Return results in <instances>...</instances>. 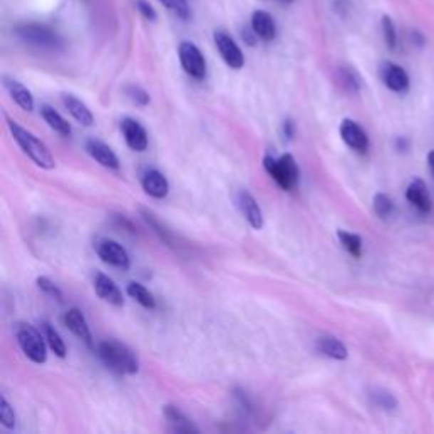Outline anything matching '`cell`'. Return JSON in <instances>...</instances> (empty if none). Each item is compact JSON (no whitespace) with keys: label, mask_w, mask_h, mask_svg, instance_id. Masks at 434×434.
I'll use <instances>...</instances> for the list:
<instances>
[{"label":"cell","mask_w":434,"mask_h":434,"mask_svg":"<svg viewBox=\"0 0 434 434\" xmlns=\"http://www.w3.org/2000/svg\"><path fill=\"white\" fill-rule=\"evenodd\" d=\"M97 355L107 368L118 375H134L140 370V363L133 351L126 344L115 341V339H107L98 344Z\"/></svg>","instance_id":"cell-1"},{"label":"cell","mask_w":434,"mask_h":434,"mask_svg":"<svg viewBox=\"0 0 434 434\" xmlns=\"http://www.w3.org/2000/svg\"><path fill=\"white\" fill-rule=\"evenodd\" d=\"M7 128L11 131L14 141L19 145V148L34 161V165H38L43 170H53L55 168V158H53L49 148L44 143L36 138L33 133H29L28 129H24L16 120L7 118Z\"/></svg>","instance_id":"cell-2"},{"label":"cell","mask_w":434,"mask_h":434,"mask_svg":"<svg viewBox=\"0 0 434 434\" xmlns=\"http://www.w3.org/2000/svg\"><path fill=\"white\" fill-rule=\"evenodd\" d=\"M14 33L19 39L26 44L39 48V49H61L63 48V38L51 29L46 24H39V22H21L14 28Z\"/></svg>","instance_id":"cell-3"},{"label":"cell","mask_w":434,"mask_h":434,"mask_svg":"<svg viewBox=\"0 0 434 434\" xmlns=\"http://www.w3.org/2000/svg\"><path fill=\"white\" fill-rule=\"evenodd\" d=\"M14 334L19 348L26 356L29 358L33 363L43 365L46 363L48 353H46V338H44L43 331H38L34 326L28 322H17L14 328Z\"/></svg>","instance_id":"cell-4"},{"label":"cell","mask_w":434,"mask_h":434,"mask_svg":"<svg viewBox=\"0 0 434 434\" xmlns=\"http://www.w3.org/2000/svg\"><path fill=\"white\" fill-rule=\"evenodd\" d=\"M263 167H265L267 173L277 182V185L284 190H292L299 182V167L297 161L292 155L285 153L280 158H274V156H265L263 160Z\"/></svg>","instance_id":"cell-5"},{"label":"cell","mask_w":434,"mask_h":434,"mask_svg":"<svg viewBox=\"0 0 434 434\" xmlns=\"http://www.w3.org/2000/svg\"><path fill=\"white\" fill-rule=\"evenodd\" d=\"M178 58H180L182 68L187 75L195 80H204L207 75V63L199 46L190 41H182L178 46Z\"/></svg>","instance_id":"cell-6"},{"label":"cell","mask_w":434,"mask_h":434,"mask_svg":"<svg viewBox=\"0 0 434 434\" xmlns=\"http://www.w3.org/2000/svg\"><path fill=\"white\" fill-rule=\"evenodd\" d=\"M95 252L98 254V258H100L104 263H107V265L119 268V270H129V267H131V258H129L128 252L118 243V241L114 239L97 241Z\"/></svg>","instance_id":"cell-7"},{"label":"cell","mask_w":434,"mask_h":434,"mask_svg":"<svg viewBox=\"0 0 434 434\" xmlns=\"http://www.w3.org/2000/svg\"><path fill=\"white\" fill-rule=\"evenodd\" d=\"M214 43L221 55L224 63L232 70H239L244 66V55L241 51V48L236 44L234 39L231 38L226 31H216L214 33Z\"/></svg>","instance_id":"cell-8"},{"label":"cell","mask_w":434,"mask_h":434,"mask_svg":"<svg viewBox=\"0 0 434 434\" xmlns=\"http://www.w3.org/2000/svg\"><path fill=\"white\" fill-rule=\"evenodd\" d=\"M339 134H341V140L346 143V146H350L356 153H366V151H368V136H366L363 128L355 123V120L344 119L341 126H339Z\"/></svg>","instance_id":"cell-9"},{"label":"cell","mask_w":434,"mask_h":434,"mask_svg":"<svg viewBox=\"0 0 434 434\" xmlns=\"http://www.w3.org/2000/svg\"><path fill=\"white\" fill-rule=\"evenodd\" d=\"M380 78L392 92L404 93L409 91V75H407V71L399 65L391 63V61H383L380 65Z\"/></svg>","instance_id":"cell-10"},{"label":"cell","mask_w":434,"mask_h":434,"mask_svg":"<svg viewBox=\"0 0 434 434\" xmlns=\"http://www.w3.org/2000/svg\"><path fill=\"white\" fill-rule=\"evenodd\" d=\"M120 131H123L126 145L131 148L133 151L143 153V151L148 150V145H150V141H148V133L136 119L126 118L120 120Z\"/></svg>","instance_id":"cell-11"},{"label":"cell","mask_w":434,"mask_h":434,"mask_svg":"<svg viewBox=\"0 0 434 434\" xmlns=\"http://www.w3.org/2000/svg\"><path fill=\"white\" fill-rule=\"evenodd\" d=\"M236 204H238L241 214H243L246 221H248V224L257 231L262 229L263 224H265L262 207H259L257 199H254L248 190L238 192V195H236Z\"/></svg>","instance_id":"cell-12"},{"label":"cell","mask_w":434,"mask_h":434,"mask_svg":"<svg viewBox=\"0 0 434 434\" xmlns=\"http://www.w3.org/2000/svg\"><path fill=\"white\" fill-rule=\"evenodd\" d=\"M63 322H65L66 328H68L71 333L75 334V336H77L78 339H82L87 346L92 348L93 341H92L91 328H88L87 319H85L83 312L80 311V309H77V307L68 309L63 316Z\"/></svg>","instance_id":"cell-13"},{"label":"cell","mask_w":434,"mask_h":434,"mask_svg":"<svg viewBox=\"0 0 434 434\" xmlns=\"http://www.w3.org/2000/svg\"><path fill=\"white\" fill-rule=\"evenodd\" d=\"M95 292L102 301L109 302L110 306L115 307L124 306V297L120 289L115 285V281L113 279H109L105 274H100V272L95 275Z\"/></svg>","instance_id":"cell-14"},{"label":"cell","mask_w":434,"mask_h":434,"mask_svg":"<svg viewBox=\"0 0 434 434\" xmlns=\"http://www.w3.org/2000/svg\"><path fill=\"white\" fill-rule=\"evenodd\" d=\"M141 185L143 190L150 197H153V199H165L170 192V183L167 177L155 168L148 170L145 175H143Z\"/></svg>","instance_id":"cell-15"},{"label":"cell","mask_w":434,"mask_h":434,"mask_svg":"<svg viewBox=\"0 0 434 434\" xmlns=\"http://www.w3.org/2000/svg\"><path fill=\"white\" fill-rule=\"evenodd\" d=\"M85 150H87V153L91 155L98 165H102V167H105L109 170L119 168L118 155H115L114 151L105 145V143H102L98 140H88L87 143H85Z\"/></svg>","instance_id":"cell-16"},{"label":"cell","mask_w":434,"mask_h":434,"mask_svg":"<svg viewBox=\"0 0 434 434\" xmlns=\"http://www.w3.org/2000/svg\"><path fill=\"white\" fill-rule=\"evenodd\" d=\"M405 199L407 202L413 204L419 212L426 214L431 210V197H429L428 185L424 183V180L420 178H414L413 182L409 183L405 190Z\"/></svg>","instance_id":"cell-17"},{"label":"cell","mask_w":434,"mask_h":434,"mask_svg":"<svg viewBox=\"0 0 434 434\" xmlns=\"http://www.w3.org/2000/svg\"><path fill=\"white\" fill-rule=\"evenodd\" d=\"M252 28L259 39L274 41L277 36V22L267 11H254L252 16Z\"/></svg>","instance_id":"cell-18"},{"label":"cell","mask_w":434,"mask_h":434,"mask_svg":"<svg viewBox=\"0 0 434 434\" xmlns=\"http://www.w3.org/2000/svg\"><path fill=\"white\" fill-rule=\"evenodd\" d=\"M4 87H6L9 95L12 97V100H14L22 110H28V113H31V110L34 109L33 93H31L21 82H17L14 78L4 77Z\"/></svg>","instance_id":"cell-19"},{"label":"cell","mask_w":434,"mask_h":434,"mask_svg":"<svg viewBox=\"0 0 434 434\" xmlns=\"http://www.w3.org/2000/svg\"><path fill=\"white\" fill-rule=\"evenodd\" d=\"M61 100H63L65 109L68 110L71 118L77 120V123H80L82 126H87V128L92 126L93 114L91 113V109H88V107L85 105L82 100H80V98L71 95V93H63V95H61Z\"/></svg>","instance_id":"cell-20"},{"label":"cell","mask_w":434,"mask_h":434,"mask_svg":"<svg viewBox=\"0 0 434 434\" xmlns=\"http://www.w3.org/2000/svg\"><path fill=\"white\" fill-rule=\"evenodd\" d=\"M165 418H167V423L172 431L175 433H197L199 429H197L194 424L190 423L189 418H187L185 414L182 413L180 409L175 405H165L163 409Z\"/></svg>","instance_id":"cell-21"},{"label":"cell","mask_w":434,"mask_h":434,"mask_svg":"<svg viewBox=\"0 0 434 434\" xmlns=\"http://www.w3.org/2000/svg\"><path fill=\"white\" fill-rule=\"evenodd\" d=\"M316 348L322 355L333 358V360H346L348 358V348L334 336L317 338Z\"/></svg>","instance_id":"cell-22"},{"label":"cell","mask_w":434,"mask_h":434,"mask_svg":"<svg viewBox=\"0 0 434 434\" xmlns=\"http://www.w3.org/2000/svg\"><path fill=\"white\" fill-rule=\"evenodd\" d=\"M41 115H43L44 123H46L48 126L53 129V131L60 134V136H70L71 134L70 123L60 113H56L51 105H43Z\"/></svg>","instance_id":"cell-23"},{"label":"cell","mask_w":434,"mask_h":434,"mask_svg":"<svg viewBox=\"0 0 434 434\" xmlns=\"http://www.w3.org/2000/svg\"><path fill=\"white\" fill-rule=\"evenodd\" d=\"M41 331H43L44 338H46L49 350L55 353L56 356L65 358L66 356V344H65L63 339H61L60 334H58V331L46 321L41 322Z\"/></svg>","instance_id":"cell-24"},{"label":"cell","mask_w":434,"mask_h":434,"mask_svg":"<svg viewBox=\"0 0 434 434\" xmlns=\"http://www.w3.org/2000/svg\"><path fill=\"white\" fill-rule=\"evenodd\" d=\"M128 294L129 297L134 299L138 304H141L145 309H155L156 307V299L155 295L148 290L145 285L136 284V281H131L128 285Z\"/></svg>","instance_id":"cell-25"},{"label":"cell","mask_w":434,"mask_h":434,"mask_svg":"<svg viewBox=\"0 0 434 434\" xmlns=\"http://www.w3.org/2000/svg\"><path fill=\"white\" fill-rule=\"evenodd\" d=\"M338 239L341 241L343 248L346 249L351 257L360 258L361 252H363V243H361V238L358 234H353V232H348L344 229L338 231Z\"/></svg>","instance_id":"cell-26"},{"label":"cell","mask_w":434,"mask_h":434,"mask_svg":"<svg viewBox=\"0 0 434 434\" xmlns=\"http://www.w3.org/2000/svg\"><path fill=\"white\" fill-rule=\"evenodd\" d=\"M338 78H339V83H341V87L346 92L356 93L358 91H360V85H361L360 77H358V75L351 68H348V66H341V68L338 70Z\"/></svg>","instance_id":"cell-27"},{"label":"cell","mask_w":434,"mask_h":434,"mask_svg":"<svg viewBox=\"0 0 434 434\" xmlns=\"http://www.w3.org/2000/svg\"><path fill=\"white\" fill-rule=\"evenodd\" d=\"M158 2L163 6L167 11L172 12V14H175L178 19L182 21H189L192 12H190V6L187 0H158Z\"/></svg>","instance_id":"cell-28"},{"label":"cell","mask_w":434,"mask_h":434,"mask_svg":"<svg viewBox=\"0 0 434 434\" xmlns=\"http://www.w3.org/2000/svg\"><path fill=\"white\" fill-rule=\"evenodd\" d=\"M373 210L378 217L387 219L393 212V202L387 194H377L373 197Z\"/></svg>","instance_id":"cell-29"},{"label":"cell","mask_w":434,"mask_h":434,"mask_svg":"<svg viewBox=\"0 0 434 434\" xmlns=\"http://www.w3.org/2000/svg\"><path fill=\"white\" fill-rule=\"evenodd\" d=\"M141 214H143V217H145V221L148 222V224L153 227L156 234L160 236V239H163L165 243L172 244V236H170V231L163 224H161L158 219H156L155 214L150 212V210H145V209H141Z\"/></svg>","instance_id":"cell-30"},{"label":"cell","mask_w":434,"mask_h":434,"mask_svg":"<svg viewBox=\"0 0 434 434\" xmlns=\"http://www.w3.org/2000/svg\"><path fill=\"white\" fill-rule=\"evenodd\" d=\"M36 285H38V289L41 290L44 295H48V297L55 299L58 302L63 301V294H61V290L58 289L55 281L46 279V277H38V279H36Z\"/></svg>","instance_id":"cell-31"},{"label":"cell","mask_w":434,"mask_h":434,"mask_svg":"<svg viewBox=\"0 0 434 434\" xmlns=\"http://www.w3.org/2000/svg\"><path fill=\"white\" fill-rule=\"evenodd\" d=\"M0 423L7 429H12L16 426V413L14 409H12V405L9 404L6 396L0 397Z\"/></svg>","instance_id":"cell-32"},{"label":"cell","mask_w":434,"mask_h":434,"mask_svg":"<svg viewBox=\"0 0 434 434\" xmlns=\"http://www.w3.org/2000/svg\"><path fill=\"white\" fill-rule=\"evenodd\" d=\"M382 33L383 39H386V44L388 49H396L397 46V31L396 26H393V21L388 16L382 17Z\"/></svg>","instance_id":"cell-33"},{"label":"cell","mask_w":434,"mask_h":434,"mask_svg":"<svg viewBox=\"0 0 434 434\" xmlns=\"http://www.w3.org/2000/svg\"><path fill=\"white\" fill-rule=\"evenodd\" d=\"M126 95L129 97V100H131L133 104H136L140 107H146L148 104H150V95H148V92L145 91V88L138 87V85H128Z\"/></svg>","instance_id":"cell-34"},{"label":"cell","mask_w":434,"mask_h":434,"mask_svg":"<svg viewBox=\"0 0 434 434\" xmlns=\"http://www.w3.org/2000/svg\"><path fill=\"white\" fill-rule=\"evenodd\" d=\"M134 6H136L138 12H140V14L145 17L146 21H156V19H158V14H156L155 7L151 6L148 0H136V2H134Z\"/></svg>","instance_id":"cell-35"},{"label":"cell","mask_w":434,"mask_h":434,"mask_svg":"<svg viewBox=\"0 0 434 434\" xmlns=\"http://www.w3.org/2000/svg\"><path fill=\"white\" fill-rule=\"evenodd\" d=\"M373 399L380 407H386V409H392V407H396V399H393L391 393H386V392L375 393Z\"/></svg>","instance_id":"cell-36"},{"label":"cell","mask_w":434,"mask_h":434,"mask_svg":"<svg viewBox=\"0 0 434 434\" xmlns=\"http://www.w3.org/2000/svg\"><path fill=\"white\" fill-rule=\"evenodd\" d=\"M241 38H243V41L248 44V46H254V43H257V39H259L257 33H254L252 26L249 28H244L243 31H241Z\"/></svg>","instance_id":"cell-37"},{"label":"cell","mask_w":434,"mask_h":434,"mask_svg":"<svg viewBox=\"0 0 434 434\" xmlns=\"http://www.w3.org/2000/svg\"><path fill=\"white\" fill-rule=\"evenodd\" d=\"M294 134H295V123L292 119H285L284 120V136L290 141L294 138Z\"/></svg>","instance_id":"cell-38"},{"label":"cell","mask_w":434,"mask_h":434,"mask_svg":"<svg viewBox=\"0 0 434 434\" xmlns=\"http://www.w3.org/2000/svg\"><path fill=\"white\" fill-rule=\"evenodd\" d=\"M428 163H429V168H431L433 177H434V150L431 151V153L428 155Z\"/></svg>","instance_id":"cell-39"},{"label":"cell","mask_w":434,"mask_h":434,"mask_svg":"<svg viewBox=\"0 0 434 434\" xmlns=\"http://www.w3.org/2000/svg\"><path fill=\"white\" fill-rule=\"evenodd\" d=\"M284 2H287V4H292V2H294V0H284Z\"/></svg>","instance_id":"cell-40"}]
</instances>
